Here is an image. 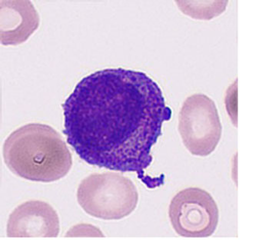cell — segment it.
I'll return each mask as SVG.
<instances>
[{
	"label": "cell",
	"mask_w": 256,
	"mask_h": 252,
	"mask_svg": "<svg viewBox=\"0 0 256 252\" xmlns=\"http://www.w3.org/2000/svg\"><path fill=\"white\" fill-rule=\"evenodd\" d=\"M62 108L67 142L82 160L112 171L136 172L152 188L162 184L144 171L172 111L146 73L122 68L92 73L77 84Z\"/></svg>",
	"instance_id": "1"
},
{
	"label": "cell",
	"mask_w": 256,
	"mask_h": 252,
	"mask_svg": "<svg viewBox=\"0 0 256 252\" xmlns=\"http://www.w3.org/2000/svg\"><path fill=\"white\" fill-rule=\"evenodd\" d=\"M66 237H104L98 228L88 224H78L67 232Z\"/></svg>",
	"instance_id": "9"
},
{
	"label": "cell",
	"mask_w": 256,
	"mask_h": 252,
	"mask_svg": "<svg viewBox=\"0 0 256 252\" xmlns=\"http://www.w3.org/2000/svg\"><path fill=\"white\" fill-rule=\"evenodd\" d=\"M218 214L212 196L200 188H188L177 193L168 209L173 228L186 238H206L214 234Z\"/></svg>",
	"instance_id": "5"
},
{
	"label": "cell",
	"mask_w": 256,
	"mask_h": 252,
	"mask_svg": "<svg viewBox=\"0 0 256 252\" xmlns=\"http://www.w3.org/2000/svg\"><path fill=\"white\" fill-rule=\"evenodd\" d=\"M2 152L8 170L28 181H58L72 166L64 138L51 126L40 123L25 124L14 131L6 140Z\"/></svg>",
	"instance_id": "2"
},
{
	"label": "cell",
	"mask_w": 256,
	"mask_h": 252,
	"mask_svg": "<svg viewBox=\"0 0 256 252\" xmlns=\"http://www.w3.org/2000/svg\"><path fill=\"white\" fill-rule=\"evenodd\" d=\"M228 1H188L177 2L178 8L185 15L193 18L210 20L221 15L226 10Z\"/></svg>",
	"instance_id": "8"
},
{
	"label": "cell",
	"mask_w": 256,
	"mask_h": 252,
	"mask_svg": "<svg viewBox=\"0 0 256 252\" xmlns=\"http://www.w3.org/2000/svg\"><path fill=\"white\" fill-rule=\"evenodd\" d=\"M77 201L85 212L102 220H120L136 208L138 194L135 184L118 173L92 174L77 190Z\"/></svg>",
	"instance_id": "3"
},
{
	"label": "cell",
	"mask_w": 256,
	"mask_h": 252,
	"mask_svg": "<svg viewBox=\"0 0 256 252\" xmlns=\"http://www.w3.org/2000/svg\"><path fill=\"white\" fill-rule=\"evenodd\" d=\"M58 214L45 202L28 201L14 209L8 218V237L55 238L60 234Z\"/></svg>",
	"instance_id": "6"
},
{
	"label": "cell",
	"mask_w": 256,
	"mask_h": 252,
	"mask_svg": "<svg viewBox=\"0 0 256 252\" xmlns=\"http://www.w3.org/2000/svg\"><path fill=\"white\" fill-rule=\"evenodd\" d=\"M2 4V2H1ZM16 6L1 7V37L4 45H17L27 40L30 36L20 25L32 34L38 25V16L30 2H15Z\"/></svg>",
	"instance_id": "7"
},
{
	"label": "cell",
	"mask_w": 256,
	"mask_h": 252,
	"mask_svg": "<svg viewBox=\"0 0 256 252\" xmlns=\"http://www.w3.org/2000/svg\"><path fill=\"white\" fill-rule=\"evenodd\" d=\"M178 132L183 144L193 156L206 157L212 153L222 132L214 102L201 93L188 97L178 114Z\"/></svg>",
	"instance_id": "4"
}]
</instances>
